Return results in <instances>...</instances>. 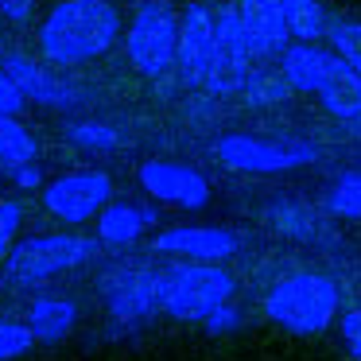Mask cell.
<instances>
[{
  "label": "cell",
  "instance_id": "14",
  "mask_svg": "<svg viewBox=\"0 0 361 361\" xmlns=\"http://www.w3.org/2000/svg\"><path fill=\"white\" fill-rule=\"evenodd\" d=\"M237 4V20L245 27L252 59H280L283 47L291 43L288 32V16H283L280 0H233Z\"/></svg>",
  "mask_w": 361,
  "mask_h": 361
},
{
  "label": "cell",
  "instance_id": "20",
  "mask_svg": "<svg viewBox=\"0 0 361 361\" xmlns=\"http://www.w3.org/2000/svg\"><path fill=\"white\" fill-rule=\"evenodd\" d=\"M288 97H291V86L280 74V66H252L245 86H241V102L252 105V109L280 105V102H288Z\"/></svg>",
  "mask_w": 361,
  "mask_h": 361
},
{
  "label": "cell",
  "instance_id": "28",
  "mask_svg": "<svg viewBox=\"0 0 361 361\" xmlns=\"http://www.w3.org/2000/svg\"><path fill=\"white\" fill-rule=\"evenodd\" d=\"M241 322H245V314H241V307L229 299V303H221L218 311H210L202 319V326H206V334H233V330H241Z\"/></svg>",
  "mask_w": 361,
  "mask_h": 361
},
{
  "label": "cell",
  "instance_id": "15",
  "mask_svg": "<svg viewBox=\"0 0 361 361\" xmlns=\"http://www.w3.org/2000/svg\"><path fill=\"white\" fill-rule=\"evenodd\" d=\"M156 221H159L156 206L109 202L102 214H97V245H105V249H133Z\"/></svg>",
  "mask_w": 361,
  "mask_h": 361
},
{
  "label": "cell",
  "instance_id": "10",
  "mask_svg": "<svg viewBox=\"0 0 361 361\" xmlns=\"http://www.w3.org/2000/svg\"><path fill=\"white\" fill-rule=\"evenodd\" d=\"M140 187L156 202L175 206V210H202L210 202V179L198 167L179 164V159H148V164H140Z\"/></svg>",
  "mask_w": 361,
  "mask_h": 361
},
{
  "label": "cell",
  "instance_id": "26",
  "mask_svg": "<svg viewBox=\"0 0 361 361\" xmlns=\"http://www.w3.org/2000/svg\"><path fill=\"white\" fill-rule=\"evenodd\" d=\"M35 334L27 322L16 319H0V361H20L24 353H32Z\"/></svg>",
  "mask_w": 361,
  "mask_h": 361
},
{
  "label": "cell",
  "instance_id": "22",
  "mask_svg": "<svg viewBox=\"0 0 361 361\" xmlns=\"http://www.w3.org/2000/svg\"><path fill=\"white\" fill-rule=\"evenodd\" d=\"M35 152H39V144H35V136L24 128V121L0 113V167L12 171V167H20V164H32Z\"/></svg>",
  "mask_w": 361,
  "mask_h": 361
},
{
  "label": "cell",
  "instance_id": "25",
  "mask_svg": "<svg viewBox=\"0 0 361 361\" xmlns=\"http://www.w3.org/2000/svg\"><path fill=\"white\" fill-rule=\"evenodd\" d=\"M326 210L334 218H361V171H345L326 190Z\"/></svg>",
  "mask_w": 361,
  "mask_h": 361
},
{
  "label": "cell",
  "instance_id": "1",
  "mask_svg": "<svg viewBox=\"0 0 361 361\" xmlns=\"http://www.w3.org/2000/svg\"><path fill=\"white\" fill-rule=\"evenodd\" d=\"M121 35H125V24L113 0H59L43 16L35 43L47 66L74 71L109 55Z\"/></svg>",
  "mask_w": 361,
  "mask_h": 361
},
{
  "label": "cell",
  "instance_id": "34",
  "mask_svg": "<svg viewBox=\"0 0 361 361\" xmlns=\"http://www.w3.org/2000/svg\"><path fill=\"white\" fill-rule=\"evenodd\" d=\"M353 361H361V357H353Z\"/></svg>",
  "mask_w": 361,
  "mask_h": 361
},
{
  "label": "cell",
  "instance_id": "29",
  "mask_svg": "<svg viewBox=\"0 0 361 361\" xmlns=\"http://www.w3.org/2000/svg\"><path fill=\"white\" fill-rule=\"evenodd\" d=\"M24 105H27L24 90H20L16 78L0 66V113H4V117H20V113H24Z\"/></svg>",
  "mask_w": 361,
  "mask_h": 361
},
{
  "label": "cell",
  "instance_id": "18",
  "mask_svg": "<svg viewBox=\"0 0 361 361\" xmlns=\"http://www.w3.org/2000/svg\"><path fill=\"white\" fill-rule=\"evenodd\" d=\"M319 105L330 113L334 121H353V117H361V78L350 71V66L338 59L334 66H330V74H326V82L319 86Z\"/></svg>",
  "mask_w": 361,
  "mask_h": 361
},
{
  "label": "cell",
  "instance_id": "19",
  "mask_svg": "<svg viewBox=\"0 0 361 361\" xmlns=\"http://www.w3.org/2000/svg\"><path fill=\"white\" fill-rule=\"evenodd\" d=\"M264 218L276 233L291 237V241H314V237H319V218H314V210L307 202H295V198H276L264 210Z\"/></svg>",
  "mask_w": 361,
  "mask_h": 361
},
{
  "label": "cell",
  "instance_id": "24",
  "mask_svg": "<svg viewBox=\"0 0 361 361\" xmlns=\"http://www.w3.org/2000/svg\"><path fill=\"white\" fill-rule=\"evenodd\" d=\"M66 140L82 152H113L121 144V133L105 121H74L66 125Z\"/></svg>",
  "mask_w": 361,
  "mask_h": 361
},
{
  "label": "cell",
  "instance_id": "17",
  "mask_svg": "<svg viewBox=\"0 0 361 361\" xmlns=\"http://www.w3.org/2000/svg\"><path fill=\"white\" fill-rule=\"evenodd\" d=\"M78 322V303L66 295H35L27 307V326L35 342H63Z\"/></svg>",
  "mask_w": 361,
  "mask_h": 361
},
{
  "label": "cell",
  "instance_id": "30",
  "mask_svg": "<svg viewBox=\"0 0 361 361\" xmlns=\"http://www.w3.org/2000/svg\"><path fill=\"white\" fill-rule=\"evenodd\" d=\"M338 330H342V345H345V350H350L353 357H361V303L350 307V311L342 314Z\"/></svg>",
  "mask_w": 361,
  "mask_h": 361
},
{
  "label": "cell",
  "instance_id": "32",
  "mask_svg": "<svg viewBox=\"0 0 361 361\" xmlns=\"http://www.w3.org/2000/svg\"><path fill=\"white\" fill-rule=\"evenodd\" d=\"M0 16L8 24H27L35 16V0H0Z\"/></svg>",
  "mask_w": 361,
  "mask_h": 361
},
{
  "label": "cell",
  "instance_id": "33",
  "mask_svg": "<svg viewBox=\"0 0 361 361\" xmlns=\"http://www.w3.org/2000/svg\"><path fill=\"white\" fill-rule=\"evenodd\" d=\"M345 133H350V136H361V117L345 121Z\"/></svg>",
  "mask_w": 361,
  "mask_h": 361
},
{
  "label": "cell",
  "instance_id": "12",
  "mask_svg": "<svg viewBox=\"0 0 361 361\" xmlns=\"http://www.w3.org/2000/svg\"><path fill=\"white\" fill-rule=\"evenodd\" d=\"M152 249L175 260H202V264H226L241 252V233L226 226H171L159 229Z\"/></svg>",
  "mask_w": 361,
  "mask_h": 361
},
{
  "label": "cell",
  "instance_id": "9",
  "mask_svg": "<svg viewBox=\"0 0 361 361\" xmlns=\"http://www.w3.org/2000/svg\"><path fill=\"white\" fill-rule=\"evenodd\" d=\"M113 202V179L97 167H82V171H66L43 187V206L55 221L63 226H86L94 221L105 206Z\"/></svg>",
  "mask_w": 361,
  "mask_h": 361
},
{
  "label": "cell",
  "instance_id": "11",
  "mask_svg": "<svg viewBox=\"0 0 361 361\" xmlns=\"http://www.w3.org/2000/svg\"><path fill=\"white\" fill-rule=\"evenodd\" d=\"M214 55V8L190 0L179 12V51H175V78L187 90H202Z\"/></svg>",
  "mask_w": 361,
  "mask_h": 361
},
{
  "label": "cell",
  "instance_id": "23",
  "mask_svg": "<svg viewBox=\"0 0 361 361\" xmlns=\"http://www.w3.org/2000/svg\"><path fill=\"white\" fill-rule=\"evenodd\" d=\"M326 39H330V51H334V55L361 78V20H345V16L330 20Z\"/></svg>",
  "mask_w": 361,
  "mask_h": 361
},
{
  "label": "cell",
  "instance_id": "4",
  "mask_svg": "<svg viewBox=\"0 0 361 361\" xmlns=\"http://www.w3.org/2000/svg\"><path fill=\"white\" fill-rule=\"evenodd\" d=\"M97 252H102L97 237H82L71 229L66 233H39L12 245V252L4 257V272L16 288H39V283H51L55 276L90 264Z\"/></svg>",
  "mask_w": 361,
  "mask_h": 361
},
{
  "label": "cell",
  "instance_id": "6",
  "mask_svg": "<svg viewBox=\"0 0 361 361\" xmlns=\"http://www.w3.org/2000/svg\"><path fill=\"white\" fill-rule=\"evenodd\" d=\"M102 299L113 330H140L159 314V268L144 260H117L102 272Z\"/></svg>",
  "mask_w": 361,
  "mask_h": 361
},
{
  "label": "cell",
  "instance_id": "16",
  "mask_svg": "<svg viewBox=\"0 0 361 361\" xmlns=\"http://www.w3.org/2000/svg\"><path fill=\"white\" fill-rule=\"evenodd\" d=\"M334 63H338L334 51L319 47V43L291 39L280 55V74L288 78L291 94H319V86L326 82V74Z\"/></svg>",
  "mask_w": 361,
  "mask_h": 361
},
{
  "label": "cell",
  "instance_id": "31",
  "mask_svg": "<svg viewBox=\"0 0 361 361\" xmlns=\"http://www.w3.org/2000/svg\"><path fill=\"white\" fill-rule=\"evenodd\" d=\"M8 179L16 183L20 190H39V187H43V171H39V164H35V159H32V164L12 167V171H8Z\"/></svg>",
  "mask_w": 361,
  "mask_h": 361
},
{
  "label": "cell",
  "instance_id": "8",
  "mask_svg": "<svg viewBox=\"0 0 361 361\" xmlns=\"http://www.w3.org/2000/svg\"><path fill=\"white\" fill-rule=\"evenodd\" d=\"M249 71H252V51L241 20H237V4H221V8H214V55L202 90L210 97H237Z\"/></svg>",
  "mask_w": 361,
  "mask_h": 361
},
{
  "label": "cell",
  "instance_id": "7",
  "mask_svg": "<svg viewBox=\"0 0 361 361\" xmlns=\"http://www.w3.org/2000/svg\"><path fill=\"white\" fill-rule=\"evenodd\" d=\"M214 156L241 175H280L295 167H311L319 159V148L311 140H264L249 133H226L214 144Z\"/></svg>",
  "mask_w": 361,
  "mask_h": 361
},
{
  "label": "cell",
  "instance_id": "13",
  "mask_svg": "<svg viewBox=\"0 0 361 361\" xmlns=\"http://www.w3.org/2000/svg\"><path fill=\"white\" fill-rule=\"evenodd\" d=\"M0 66L16 78V86L24 90L27 102L47 105V109H74L82 102V86H74L66 74H59L55 66L35 63L32 55H20V51H8L0 59Z\"/></svg>",
  "mask_w": 361,
  "mask_h": 361
},
{
  "label": "cell",
  "instance_id": "27",
  "mask_svg": "<svg viewBox=\"0 0 361 361\" xmlns=\"http://www.w3.org/2000/svg\"><path fill=\"white\" fill-rule=\"evenodd\" d=\"M20 226H24V206L16 198H4L0 202V260L12 252V245L20 237Z\"/></svg>",
  "mask_w": 361,
  "mask_h": 361
},
{
  "label": "cell",
  "instance_id": "21",
  "mask_svg": "<svg viewBox=\"0 0 361 361\" xmlns=\"http://www.w3.org/2000/svg\"><path fill=\"white\" fill-rule=\"evenodd\" d=\"M283 4V16H288V32L291 39H303V43H319L326 39V8L322 0H280Z\"/></svg>",
  "mask_w": 361,
  "mask_h": 361
},
{
  "label": "cell",
  "instance_id": "3",
  "mask_svg": "<svg viewBox=\"0 0 361 361\" xmlns=\"http://www.w3.org/2000/svg\"><path fill=\"white\" fill-rule=\"evenodd\" d=\"M237 280L221 264L202 260H175L159 272V311L175 322H202L210 311L229 303Z\"/></svg>",
  "mask_w": 361,
  "mask_h": 361
},
{
  "label": "cell",
  "instance_id": "2",
  "mask_svg": "<svg viewBox=\"0 0 361 361\" xmlns=\"http://www.w3.org/2000/svg\"><path fill=\"white\" fill-rule=\"evenodd\" d=\"M338 307H342V288L326 272H288L264 291L268 322L295 338H314L330 330Z\"/></svg>",
  "mask_w": 361,
  "mask_h": 361
},
{
  "label": "cell",
  "instance_id": "5",
  "mask_svg": "<svg viewBox=\"0 0 361 361\" xmlns=\"http://www.w3.org/2000/svg\"><path fill=\"white\" fill-rule=\"evenodd\" d=\"M125 55L136 74L159 82L175 74V51H179V12L171 0H140L128 20Z\"/></svg>",
  "mask_w": 361,
  "mask_h": 361
}]
</instances>
